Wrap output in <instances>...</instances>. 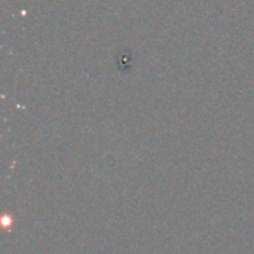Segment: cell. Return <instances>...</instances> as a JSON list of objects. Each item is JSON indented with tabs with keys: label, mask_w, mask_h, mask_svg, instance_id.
I'll list each match as a JSON object with an SVG mask.
<instances>
[{
	"label": "cell",
	"mask_w": 254,
	"mask_h": 254,
	"mask_svg": "<svg viewBox=\"0 0 254 254\" xmlns=\"http://www.w3.org/2000/svg\"><path fill=\"white\" fill-rule=\"evenodd\" d=\"M1 223H3V226H7L9 223H12V220L7 219V217H3V222H1Z\"/></svg>",
	"instance_id": "obj_1"
}]
</instances>
